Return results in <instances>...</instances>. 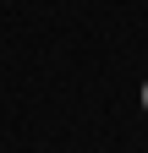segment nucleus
<instances>
[{
  "label": "nucleus",
  "instance_id": "1",
  "mask_svg": "<svg viewBox=\"0 0 148 153\" xmlns=\"http://www.w3.org/2000/svg\"><path fill=\"white\" fill-rule=\"evenodd\" d=\"M143 104H148V88H143Z\"/></svg>",
  "mask_w": 148,
  "mask_h": 153
}]
</instances>
